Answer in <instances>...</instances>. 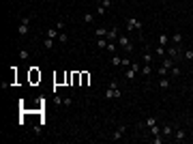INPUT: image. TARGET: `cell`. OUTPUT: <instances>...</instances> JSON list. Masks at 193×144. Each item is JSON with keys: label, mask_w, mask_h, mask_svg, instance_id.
<instances>
[{"label": "cell", "mask_w": 193, "mask_h": 144, "mask_svg": "<svg viewBox=\"0 0 193 144\" xmlns=\"http://www.w3.org/2000/svg\"><path fill=\"white\" fill-rule=\"evenodd\" d=\"M82 19H84V22H86V24H90V22H92V19H95V15H92V13H86V15H84V17H82Z\"/></svg>", "instance_id": "obj_27"}, {"label": "cell", "mask_w": 193, "mask_h": 144, "mask_svg": "<svg viewBox=\"0 0 193 144\" xmlns=\"http://www.w3.org/2000/svg\"><path fill=\"white\" fill-rule=\"evenodd\" d=\"M56 30H58V32H62V30H64V19H58V24H56Z\"/></svg>", "instance_id": "obj_28"}, {"label": "cell", "mask_w": 193, "mask_h": 144, "mask_svg": "<svg viewBox=\"0 0 193 144\" xmlns=\"http://www.w3.org/2000/svg\"><path fill=\"white\" fill-rule=\"evenodd\" d=\"M161 136H163V138H172V136H174V127H172L170 123H167V125H163V129H161Z\"/></svg>", "instance_id": "obj_10"}, {"label": "cell", "mask_w": 193, "mask_h": 144, "mask_svg": "<svg viewBox=\"0 0 193 144\" xmlns=\"http://www.w3.org/2000/svg\"><path fill=\"white\" fill-rule=\"evenodd\" d=\"M58 35H60V32H58L56 28H47V32H45L47 39H58Z\"/></svg>", "instance_id": "obj_15"}, {"label": "cell", "mask_w": 193, "mask_h": 144, "mask_svg": "<svg viewBox=\"0 0 193 144\" xmlns=\"http://www.w3.org/2000/svg\"><path fill=\"white\" fill-rule=\"evenodd\" d=\"M58 41H60V43H67V41H69V37H67V35H62V32H60V35H58Z\"/></svg>", "instance_id": "obj_32"}, {"label": "cell", "mask_w": 193, "mask_h": 144, "mask_svg": "<svg viewBox=\"0 0 193 144\" xmlns=\"http://www.w3.org/2000/svg\"><path fill=\"white\" fill-rule=\"evenodd\" d=\"M142 73H144L146 78H148V75L152 73V65H144V67H142Z\"/></svg>", "instance_id": "obj_23"}, {"label": "cell", "mask_w": 193, "mask_h": 144, "mask_svg": "<svg viewBox=\"0 0 193 144\" xmlns=\"http://www.w3.org/2000/svg\"><path fill=\"white\" fill-rule=\"evenodd\" d=\"M112 65H114V67H120V65H122V56L114 54V56H112Z\"/></svg>", "instance_id": "obj_18"}, {"label": "cell", "mask_w": 193, "mask_h": 144, "mask_svg": "<svg viewBox=\"0 0 193 144\" xmlns=\"http://www.w3.org/2000/svg\"><path fill=\"white\" fill-rule=\"evenodd\" d=\"M105 11H107V9H105L103 4H99V6H96V15H105Z\"/></svg>", "instance_id": "obj_30"}, {"label": "cell", "mask_w": 193, "mask_h": 144, "mask_svg": "<svg viewBox=\"0 0 193 144\" xmlns=\"http://www.w3.org/2000/svg\"><path fill=\"white\" fill-rule=\"evenodd\" d=\"M170 75H172V78H178V75H180V69H178V62H176V65H174V67L170 69Z\"/></svg>", "instance_id": "obj_19"}, {"label": "cell", "mask_w": 193, "mask_h": 144, "mask_svg": "<svg viewBox=\"0 0 193 144\" xmlns=\"http://www.w3.org/2000/svg\"><path fill=\"white\" fill-rule=\"evenodd\" d=\"M120 35H118V26H112L109 30H107V41H116Z\"/></svg>", "instance_id": "obj_9"}, {"label": "cell", "mask_w": 193, "mask_h": 144, "mask_svg": "<svg viewBox=\"0 0 193 144\" xmlns=\"http://www.w3.org/2000/svg\"><path fill=\"white\" fill-rule=\"evenodd\" d=\"M140 71H142L140 65H138V62H131V67L125 71V78H127V80H135V75H138Z\"/></svg>", "instance_id": "obj_5"}, {"label": "cell", "mask_w": 193, "mask_h": 144, "mask_svg": "<svg viewBox=\"0 0 193 144\" xmlns=\"http://www.w3.org/2000/svg\"><path fill=\"white\" fill-rule=\"evenodd\" d=\"M30 78H32V82H37V80H41V73H37V69L32 67V71H30Z\"/></svg>", "instance_id": "obj_24"}, {"label": "cell", "mask_w": 193, "mask_h": 144, "mask_svg": "<svg viewBox=\"0 0 193 144\" xmlns=\"http://www.w3.org/2000/svg\"><path fill=\"white\" fill-rule=\"evenodd\" d=\"M176 65V60L174 58H170V56H163V60H161V65H159V75H165V73H170V69Z\"/></svg>", "instance_id": "obj_1"}, {"label": "cell", "mask_w": 193, "mask_h": 144, "mask_svg": "<svg viewBox=\"0 0 193 144\" xmlns=\"http://www.w3.org/2000/svg\"><path fill=\"white\" fill-rule=\"evenodd\" d=\"M43 48H45V49H51V48H54V39H47V37H45V41H43Z\"/></svg>", "instance_id": "obj_26"}, {"label": "cell", "mask_w": 193, "mask_h": 144, "mask_svg": "<svg viewBox=\"0 0 193 144\" xmlns=\"http://www.w3.org/2000/svg\"><path fill=\"white\" fill-rule=\"evenodd\" d=\"M183 49L185 48H180V45H172V48H167V56L178 62V58H183Z\"/></svg>", "instance_id": "obj_6"}, {"label": "cell", "mask_w": 193, "mask_h": 144, "mask_svg": "<svg viewBox=\"0 0 193 144\" xmlns=\"http://www.w3.org/2000/svg\"><path fill=\"white\" fill-rule=\"evenodd\" d=\"M30 22H32V15H26V17H22V22H19V26H17V32H19V35H28V28H30Z\"/></svg>", "instance_id": "obj_3"}, {"label": "cell", "mask_w": 193, "mask_h": 144, "mask_svg": "<svg viewBox=\"0 0 193 144\" xmlns=\"http://www.w3.org/2000/svg\"><path fill=\"white\" fill-rule=\"evenodd\" d=\"M144 125H146V127H152V125H157V118H154V116H148V118L144 121Z\"/></svg>", "instance_id": "obj_21"}, {"label": "cell", "mask_w": 193, "mask_h": 144, "mask_svg": "<svg viewBox=\"0 0 193 144\" xmlns=\"http://www.w3.org/2000/svg\"><path fill=\"white\" fill-rule=\"evenodd\" d=\"M96 37H107V28H95Z\"/></svg>", "instance_id": "obj_22"}, {"label": "cell", "mask_w": 193, "mask_h": 144, "mask_svg": "<svg viewBox=\"0 0 193 144\" xmlns=\"http://www.w3.org/2000/svg\"><path fill=\"white\" fill-rule=\"evenodd\" d=\"M120 86H118V82H112L109 86H107V91H105V99H120Z\"/></svg>", "instance_id": "obj_2"}, {"label": "cell", "mask_w": 193, "mask_h": 144, "mask_svg": "<svg viewBox=\"0 0 193 144\" xmlns=\"http://www.w3.org/2000/svg\"><path fill=\"white\" fill-rule=\"evenodd\" d=\"M96 48H99V49L107 48V37H96Z\"/></svg>", "instance_id": "obj_14"}, {"label": "cell", "mask_w": 193, "mask_h": 144, "mask_svg": "<svg viewBox=\"0 0 193 144\" xmlns=\"http://www.w3.org/2000/svg\"><path fill=\"white\" fill-rule=\"evenodd\" d=\"M125 131H127V127H125V125H120V127L112 133V138H109V140H120V138L125 136Z\"/></svg>", "instance_id": "obj_11"}, {"label": "cell", "mask_w": 193, "mask_h": 144, "mask_svg": "<svg viewBox=\"0 0 193 144\" xmlns=\"http://www.w3.org/2000/svg\"><path fill=\"white\" fill-rule=\"evenodd\" d=\"M185 138H187V131H185L183 127H178V129L174 131V136H172L174 142H185Z\"/></svg>", "instance_id": "obj_8"}, {"label": "cell", "mask_w": 193, "mask_h": 144, "mask_svg": "<svg viewBox=\"0 0 193 144\" xmlns=\"http://www.w3.org/2000/svg\"><path fill=\"white\" fill-rule=\"evenodd\" d=\"M167 43H170V35H159V45L167 48Z\"/></svg>", "instance_id": "obj_16"}, {"label": "cell", "mask_w": 193, "mask_h": 144, "mask_svg": "<svg viewBox=\"0 0 193 144\" xmlns=\"http://www.w3.org/2000/svg\"><path fill=\"white\" fill-rule=\"evenodd\" d=\"M150 129V133L152 136H161V129H159V125H152V127H148Z\"/></svg>", "instance_id": "obj_25"}, {"label": "cell", "mask_w": 193, "mask_h": 144, "mask_svg": "<svg viewBox=\"0 0 193 144\" xmlns=\"http://www.w3.org/2000/svg\"><path fill=\"white\" fill-rule=\"evenodd\" d=\"M107 52H112V54H116V45H114V43H112V41H107Z\"/></svg>", "instance_id": "obj_29"}, {"label": "cell", "mask_w": 193, "mask_h": 144, "mask_svg": "<svg viewBox=\"0 0 193 144\" xmlns=\"http://www.w3.org/2000/svg\"><path fill=\"white\" fill-rule=\"evenodd\" d=\"M118 45L125 49V52H133V43H131V39H129L127 35H120V37H118Z\"/></svg>", "instance_id": "obj_4"}, {"label": "cell", "mask_w": 193, "mask_h": 144, "mask_svg": "<svg viewBox=\"0 0 193 144\" xmlns=\"http://www.w3.org/2000/svg\"><path fill=\"white\" fill-rule=\"evenodd\" d=\"M170 41H172V45H180V43H183V35H180V32H176V35H172V37H170Z\"/></svg>", "instance_id": "obj_13"}, {"label": "cell", "mask_w": 193, "mask_h": 144, "mask_svg": "<svg viewBox=\"0 0 193 144\" xmlns=\"http://www.w3.org/2000/svg\"><path fill=\"white\" fill-rule=\"evenodd\" d=\"M127 30H129V32H133V30H142V22H140L138 17H129V19H127Z\"/></svg>", "instance_id": "obj_7"}, {"label": "cell", "mask_w": 193, "mask_h": 144, "mask_svg": "<svg viewBox=\"0 0 193 144\" xmlns=\"http://www.w3.org/2000/svg\"><path fill=\"white\" fill-rule=\"evenodd\" d=\"M191 69H193V60H191Z\"/></svg>", "instance_id": "obj_33"}, {"label": "cell", "mask_w": 193, "mask_h": 144, "mask_svg": "<svg viewBox=\"0 0 193 144\" xmlns=\"http://www.w3.org/2000/svg\"><path fill=\"white\" fill-rule=\"evenodd\" d=\"M144 65H152V52L150 49L144 52Z\"/></svg>", "instance_id": "obj_17"}, {"label": "cell", "mask_w": 193, "mask_h": 144, "mask_svg": "<svg viewBox=\"0 0 193 144\" xmlns=\"http://www.w3.org/2000/svg\"><path fill=\"white\" fill-rule=\"evenodd\" d=\"M120 67H125V69H129V67H131V60H129V58L125 56V58H122V65H120Z\"/></svg>", "instance_id": "obj_31"}, {"label": "cell", "mask_w": 193, "mask_h": 144, "mask_svg": "<svg viewBox=\"0 0 193 144\" xmlns=\"http://www.w3.org/2000/svg\"><path fill=\"white\" fill-rule=\"evenodd\" d=\"M183 58L191 62V60H193V52H191V49H183Z\"/></svg>", "instance_id": "obj_20"}, {"label": "cell", "mask_w": 193, "mask_h": 144, "mask_svg": "<svg viewBox=\"0 0 193 144\" xmlns=\"http://www.w3.org/2000/svg\"><path fill=\"white\" fill-rule=\"evenodd\" d=\"M159 88H161V91H167V88H170V78L161 75V80H159Z\"/></svg>", "instance_id": "obj_12"}]
</instances>
